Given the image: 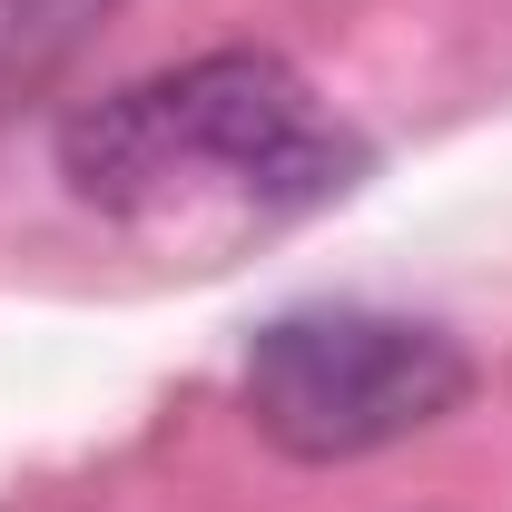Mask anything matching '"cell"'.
Returning a JSON list of instances; mask_svg holds the SVG:
<instances>
[{
	"instance_id": "cell-1",
	"label": "cell",
	"mask_w": 512,
	"mask_h": 512,
	"mask_svg": "<svg viewBox=\"0 0 512 512\" xmlns=\"http://www.w3.org/2000/svg\"><path fill=\"white\" fill-rule=\"evenodd\" d=\"M60 168L109 217H188L207 197L237 217H296L355 188V138L276 50H207L168 79L79 109Z\"/></svg>"
},
{
	"instance_id": "cell-2",
	"label": "cell",
	"mask_w": 512,
	"mask_h": 512,
	"mask_svg": "<svg viewBox=\"0 0 512 512\" xmlns=\"http://www.w3.org/2000/svg\"><path fill=\"white\" fill-rule=\"evenodd\" d=\"M473 394V355L444 325L375 306H306L247 345V414L296 463H365Z\"/></svg>"
},
{
	"instance_id": "cell-3",
	"label": "cell",
	"mask_w": 512,
	"mask_h": 512,
	"mask_svg": "<svg viewBox=\"0 0 512 512\" xmlns=\"http://www.w3.org/2000/svg\"><path fill=\"white\" fill-rule=\"evenodd\" d=\"M99 10L109 0H0V89H30L40 69H60Z\"/></svg>"
}]
</instances>
